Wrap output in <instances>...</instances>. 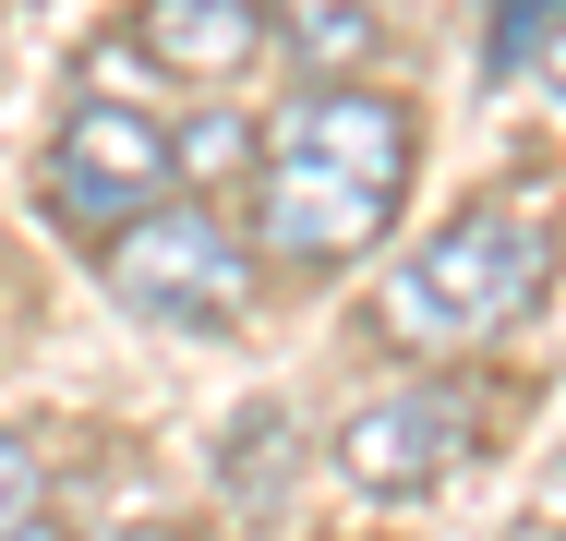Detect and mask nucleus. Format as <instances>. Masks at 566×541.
<instances>
[{"label":"nucleus","instance_id":"nucleus-1","mask_svg":"<svg viewBox=\"0 0 566 541\" xmlns=\"http://www.w3.org/2000/svg\"><path fill=\"white\" fill-rule=\"evenodd\" d=\"M422 169V108L386 85H302L277 132L253 145V241L290 265H349L374 253Z\"/></svg>","mask_w":566,"mask_h":541},{"label":"nucleus","instance_id":"nucleus-3","mask_svg":"<svg viewBox=\"0 0 566 541\" xmlns=\"http://www.w3.org/2000/svg\"><path fill=\"white\" fill-rule=\"evenodd\" d=\"M97 277H109V301L133 325H169V337H229V325L253 314V253H241V229L206 205H169L109 229V253H97Z\"/></svg>","mask_w":566,"mask_h":541},{"label":"nucleus","instance_id":"nucleus-7","mask_svg":"<svg viewBox=\"0 0 566 541\" xmlns=\"http://www.w3.org/2000/svg\"><path fill=\"white\" fill-rule=\"evenodd\" d=\"M265 24H277V49H290L314 85H361V61L386 49V36H374V0H265Z\"/></svg>","mask_w":566,"mask_h":541},{"label":"nucleus","instance_id":"nucleus-4","mask_svg":"<svg viewBox=\"0 0 566 541\" xmlns=\"http://www.w3.org/2000/svg\"><path fill=\"white\" fill-rule=\"evenodd\" d=\"M36 193L61 229H85V241H109L133 216H157L181 193V169H169V120L157 108H120V97H85L61 132H49V169H36Z\"/></svg>","mask_w":566,"mask_h":541},{"label":"nucleus","instance_id":"nucleus-8","mask_svg":"<svg viewBox=\"0 0 566 541\" xmlns=\"http://www.w3.org/2000/svg\"><path fill=\"white\" fill-rule=\"evenodd\" d=\"M218 481H229V506H277V481H290V410L277 397H253L218 433Z\"/></svg>","mask_w":566,"mask_h":541},{"label":"nucleus","instance_id":"nucleus-11","mask_svg":"<svg viewBox=\"0 0 566 541\" xmlns=\"http://www.w3.org/2000/svg\"><path fill=\"white\" fill-rule=\"evenodd\" d=\"M482 12H494V61H506V73H518V61L566 24V0H482Z\"/></svg>","mask_w":566,"mask_h":541},{"label":"nucleus","instance_id":"nucleus-12","mask_svg":"<svg viewBox=\"0 0 566 541\" xmlns=\"http://www.w3.org/2000/svg\"><path fill=\"white\" fill-rule=\"evenodd\" d=\"M120 541H193V530H120Z\"/></svg>","mask_w":566,"mask_h":541},{"label":"nucleus","instance_id":"nucleus-2","mask_svg":"<svg viewBox=\"0 0 566 541\" xmlns=\"http://www.w3.org/2000/svg\"><path fill=\"white\" fill-rule=\"evenodd\" d=\"M543 277H555V216L518 205V193H482V205H458L422 253H398V265H386L374 325H386L398 349L447 361V349L506 337V325L543 301Z\"/></svg>","mask_w":566,"mask_h":541},{"label":"nucleus","instance_id":"nucleus-9","mask_svg":"<svg viewBox=\"0 0 566 541\" xmlns=\"http://www.w3.org/2000/svg\"><path fill=\"white\" fill-rule=\"evenodd\" d=\"M169 169H181V181H241V169H253V120H241V108L181 120V132H169Z\"/></svg>","mask_w":566,"mask_h":541},{"label":"nucleus","instance_id":"nucleus-6","mask_svg":"<svg viewBox=\"0 0 566 541\" xmlns=\"http://www.w3.org/2000/svg\"><path fill=\"white\" fill-rule=\"evenodd\" d=\"M133 36L157 49V73H181V85H241L265 49H277V24H265V0H145L133 12Z\"/></svg>","mask_w":566,"mask_h":541},{"label":"nucleus","instance_id":"nucleus-5","mask_svg":"<svg viewBox=\"0 0 566 541\" xmlns=\"http://www.w3.org/2000/svg\"><path fill=\"white\" fill-rule=\"evenodd\" d=\"M470 397L458 385H398V397H361L338 422V481L349 494H386V506H410V494H447L458 481V457H470Z\"/></svg>","mask_w":566,"mask_h":541},{"label":"nucleus","instance_id":"nucleus-10","mask_svg":"<svg viewBox=\"0 0 566 541\" xmlns=\"http://www.w3.org/2000/svg\"><path fill=\"white\" fill-rule=\"evenodd\" d=\"M36 506H49V469H36V445L0 422V541H24L36 530Z\"/></svg>","mask_w":566,"mask_h":541}]
</instances>
